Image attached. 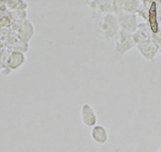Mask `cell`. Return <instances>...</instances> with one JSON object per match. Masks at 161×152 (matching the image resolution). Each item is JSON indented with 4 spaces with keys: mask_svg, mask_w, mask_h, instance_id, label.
Masks as SVG:
<instances>
[{
    "mask_svg": "<svg viewBox=\"0 0 161 152\" xmlns=\"http://www.w3.org/2000/svg\"><path fill=\"white\" fill-rule=\"evenodd\" d=\"M97 30L99 35L104 39L110 40L117 36L120 27L115 14H104L97 22Z\"/></svg>",
    "mask_w": 161,
    "mask_h": 152,
    "instance_id": "1",
    "label": "cell"
},
{
    "mask_svg": "<svg viewBox=\"0 0 161 152\" xmlns=\"http://www.w3.org/2000/svg\"><path fill=\"white\" fill-rule=\"evenodd\" d=\"M134 47H136V43L134 41L132 33L120 30L115 39V52L122 57Z\"/></svg>",
    "mask_w": 161,
    "mask_h": 152,
    "instance_id": "2",
    "label": "cell"
},
{
    "mask_svg": "<svg viewBox=\"0 0 161 152\" xmlns=\"http://www.w3.org/2000/svg\"><path fill=\"white\" fill-rule=\"evenodd\" d=\"M117 21L121 30H125L130 33H134L138 30V22L136 14H129L126 12H121L116 14Z\"/></svg>",
    "mask_w": 161,
    "mask_h": 152,
    "instance_id": "3",
    "label": "cell"
},
{
    "mask_svg": "<svg viewBox=\"0 0 161 152\" xmlns=\"http://www.w3.org/2000/svg\"><path fill=\"white\" fill-rule=\"evenodd\" d=\"M80 119L82 123L86 126L92 128L98 124V115L94 107L89 103H84L80 107Z\"/></svg>",
    "mask_w": 161,
    "mask_h": 152,
    "instance_id": "4",
    "label": "cell"
},
{
    "mask_svg": "<svg viewBox=\"0 0 161 152\" xmlns=\"http://www.w3.org/2000/svg\"><path fill=\"white\" fill-rule=\"evenodd\" d=\"M147 21H148V25L150 27V31L155 34L158 33L159 30V25H158V4L156 1H152L150 8L148 10Z\"/></svg>",
    "mask_w": 161,
    "mask_h": 152,
    "instance_id": "5",
    "label": "cell"
},
{
    "mask_svg": "<svg viewBox=\"0 0 161 152\" xmlns=\"http://www.w3.org/2000/svg\"><path fill=\"white\" fill-rule=\"evenodd\" d=\"M91 137L94 142L98 144H105L109 139V134L106 127H104L101 124H97L92 128Z\"/></svg>",
    "mask_w": 161,
    "mask_h": 152,
    "instance_id": "6",
    "label": "cell"
},
{
    "mask_svg": "<svg viewBox=\"0 0 161 152\" xmlns=\"http://www.w3.org/2000/svg\"><path fill=\"white\" fill-rule=\"evenodd\" d=\"M25 55L21 51H14L10 54L6 61V65L11 70H16L23 66V64L25 63Z\"/></svg>",
    "mask_w": 161,
    "mask_h": 152,
    "instance_id": "7",
    "label": "cell"
},
{
    "mask_svg": "<svg viewBox=\"0 0 161 152\" xmlns=\"http://www.w3.org/2000/svg\"><path fill=\"white\" fill-rule=\"evenodd\" d=\"M141 1L137 0H129V1H125L124 3V7L123 11L124 12L129 13V14H134L137 13L140 9L141 6Z\"/></svg>",
    "mask_w": 161,
    "mask_h": 152,
    "instance_id": "8",
    "label": "cell"
},
{
    "mask_svg": "<svg viewBox=\"0 0 161 152\" xmlns=\"http://www.w3.org/2000/svg\"><path fill=\"white\" fill-rule=\"evenodd\" d=\"M6 6L12 10H24L28 7V4L24 1L14 0V1H6Z\"/></svg>",
    "mask_w": 161,
    "mask_h": 152,
    "instance_id": "9",
    "label": "cell"
},
{
    "mask_svg": "<svg viewBox=\"0 0 161 152\" xmlns=\"http://www.w3.org/2000/svg\"><path fill=\"white\" fill-rule=\"evenodd\" d=\"M158 152H161V149H159V150H158Z\"/></svg>",
    "mask_w": 161,
    "mask_h": 152,
    "instance_id": "10",
    "label": "cell"
}]
</instances>
